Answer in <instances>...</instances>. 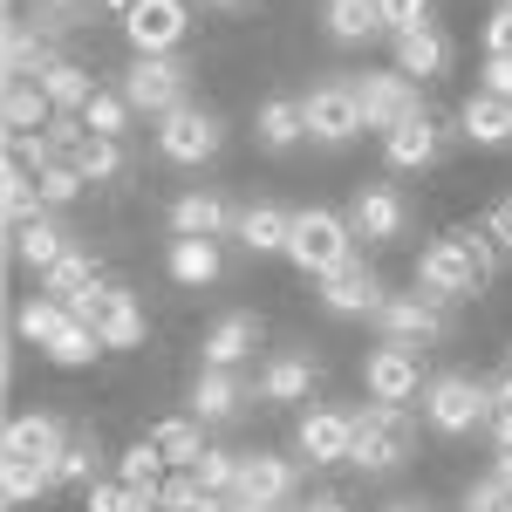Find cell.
<instances>
[{
    "instance_id": "cell-1",
    "label": "cell",
    "mask_w": 512,
    "mask_h": 512,
    "mask_svg": "<svg viewBox=\"0 0 512 512\" xmlns=\"http://www.w3.org/2000/svg\"><path fill=\"white\" fill-rule=\"evenodd\" d=\"M499 267V246L492 233H444L417 253V287L437 294V301H458V294H478Z\"/></svg>"
},
{
    "instance_id": "cell-2",
    "label": "cell",
    "mask_w": 512,
    "mask_h": 512,
    "mask_svg": "<svg viewBox=\"0 0 512 512\" xmlns=\"http://www.w3.org/2000/svg\"><path fill=\"white\" fill-rule=\"evenodd\" d=\"M410 444H417V424H410V410L403 403H362L355 410V451H349V465H362V472L376 478V472H396L403 458H410Z\"/></svg>"
},
{
    "instance_id": "cell-3",
    "label": "cell",
    "mask_w": 512,
    "mask_h": 512,
    "mask_svg": "<svg viewBox=\"0 0 512 512\" xmlns=\"http://www.w3.org/2000/svg\"><path fill=\"white\" fill-rule=\"evenodd\" d=\"M287 260L301 267L308 280H328L355 260V226L335 219V212H294V239H287Z\"/></svg>"
},
{
    "instance_id": "cell-4",
    "label": "cell",
    "mask_w": 512,
    "mask_h": 512,
    "mask_svg": "<svg viewBox=\"0 0 512 512\" xmlns=\"http://www.w3.org/2000/svg\"><path fill=\"white\" fill-rule=\"evenodd\" d=\"M424 417L444 437H472L478 424L499 417V403H492V383L485 376H437V383H424Z\"/></svg>"
},
{
    "instance_id": "cell-5",
    "label": "cell",
    "mask_w": 512,
    "mask_h": 512,
    "mask_svg": "<svg viewBox=\"0 0 512 512\" xmlns=\"http://www.w3.org/2000/svg\"><path fill=\"white\" fill-rule=\"evenodd\" d=\"M185 82H192V69L178 55H137L123 69V96L144 117H171V110H185Z\"/></svg>"
},
{
    "instance_id": "cell-6",
    "label": "cell",
    "mask_w": 512,
    "mask_h": 512,
    "mask_svg": "<svg viewBox=\"0 0 512 512\" xmlns=\"http://www.w3.org/2000/svg\"><path fill=\"white\" fill-rule=\"evenodd\" d=\"M355 103H362V130H383L424 117V89L403 76V69H376V76H355Z\"/></svg>"
},
{
    "instance_id": "cell-7",
    "label": "cell",
    "mask_w": 512,
    "mask_h": 512,
    "mask_svg": "<svg viewBox=\"0 0 512 512\" xmlns=\"http://www.w3.org/2000/svg\"><path fill=\"white\" fill-rule=\"evenodd\" d=\"M219 144H226V123L212 117V110H198V103H185V110L158 117V151L171 164H205Z\"/></svg>"
},
{
    "instance_id": "cell-8",
    "label": "cell",
    "mask_w": 512,
    "mask_h": 512,
    "mask_svg": "<svg viewBox=\"0 0 512 512\" xmlns=\"http://www.w3.org/2000/svg\"><path fill=\"white\" fill-rule=\"evenodd\" d=\"M308 110V137L315 144H355L362 137V103H355V82H321L301 96Z\"/></svg>"
},
{
    "instance_id": "cell-9",
    "label": "cell",
    "mask_w": 512,
    "mask_h": 512,
    "mask_svg": "<svg viewBox=\"0 0 512 512\" xmlns=\"http://www.w3.org/2000/svg\"><path fill=\"white\" fill-rule=\"evenodd\" d=\"M376 328H383V342H410V349H424V342H437L451 321H444V301L417 287V294H390L383 315H376Z\"/></svg>"
},
{
    "instance_id": "cell-10",
    "label": "cell",
    "mask_w": 512,
    "mask_h": 512,
    "mask_svg": "<svg viewBox=\"0 0 512 512\" xmlns=\"http://www.w3.org/2000/svg\"><path fill=\"white\" fill-rule=\"evenodd\" d=\"M362 383H369L376 403H410V396L424 390V362H417L410 342H383V349H369V362H362Z\"/></svg>"
},
{
    "instance_id": "cell-11",
    "label": "cell",
    "mask_w": 512,
    "mask_h": 512,
    "mask_svg": "<svg viewBox=\"0 0 512 512\" xmlns=\"http://www.w3.org/2000/svg\"><path fill=\"white\" fill-rule=\"evenodd\" d=\"M192 28V14H185V0H137L130 14H123V35L137 55H171L178 41Z\"/></svg>"
},
{
    "instance_id": "cell-12",
    "label": "cell",
    "mask_w": 512,
    "mask_h": 512,
    "mask_svg": "<svg viewBox=\"0 0 512 512\" xmlns=\"http://www.w3.org/2000/svg\"><path fill=\"white\" fill-rule=\"evenodd\" d=\"M62 451H69V431H62V417H48V410H21V417H7L0 458H21V465H55Z\"/></svg>"
},
{
    "instance_id": "cell-13",
    "label": "cell",
    "mask_w": 512,
    "mask_h": 512,
    "mask_svg": "<svg viewBox=\"0 0 512 512\" xmlns=\"http://www.w3.org/2000/svg\"><path fill=\"white\" fill-rule=\"evenodd\" d=\"M294 485H301L294 458H274V451H239L233 499H253V506H287V499H294Z\"/></svg>"
},
{
    "instance_id": "cell-14",
    "label": "cell",
    "mask_w": 512,
    "mask_h": 512,
    "mask_svg": "<svg viewBox=\"0 0 512 512\" xmlns=\"http://www.w3.org/2000/svg\"><path fill=\"white\" fill-rule=\"evenodd\" d=\"M321 301H328V315H342V321H355V315L376 321L390 294H383V280H376V267H369V260H349L342 274L321 280Z\"/></svg>"
},
{
    "instance_id": "cell-15",
    "label": "cell",
    "mask_w": 512,
    "mask_h": 512,
    "mask_svg": "<svg viewBox=\"0 0 512 512\" xmlns=\"http://www.w3.org/2000/svg\"><path fill=\"white\" fill-rule=\"evenodd\" d=\"M349 226H355V239H369V246H383V239H396L403 226H410V205H403V192L396 185H362L355 192V205H349Z\"/></svg>"
},
{
    "instance_id": "cell-16",
    "label": "cell",
    "mask_w": 512,
    "mask_h": 512,
    "mask_svg": "<svg viewBox=\"0 0 512 512\" xmlns=\"http://www.w3.org/2000/svg\"><path fill=\"white\" fill-rule=\"evenodd\" d=\"M294 451H301V458H315V465H349L355 417H342V410H308V417H301V431H294Z\"/></svg>"
},
{
    "instance_id": "cell-17",
    "label": "cell",
    "mask_w": 512,
    "mask_h": 512,
    "mask_svg": "<svg viewBox=\"0 0 512 512\" xmlns=\"http://www.w3.org/2000/svg\"><path fill=\"white\" fill-rule=\"evenodd\" d=\"M233 226H239V212L219 192H178L171 198V233L178 239H219V233H233Z\"/></svg>"
},
{
    "instance_id": "cell-18",
    "label": "cell",
    "mask_w": 512,
    "mask_h": 512,
    "mask_svg": "<svg viewBox=\"0 0 512 512\" xmlns=\"http://www.w3.org/2000/svg\"><path fill=\"white\" fill-rule=\"evenodd\" d=\"M437 151H444V123L424 110V117L396 123L390 137H383V158H390V171H424V164H437Z\"/></svg>"
},
{
    "instance_id": "cell-19",
    "label": "cell",
    "mask_w": 512,
    "mask_h": 512,
    "mask_svg": "<svg viewBox=\"0 0 512 512\" xmlns=\"http://www.w3.org/2000/svg\"><path fill=\"white\" fill-rule=\"evenodd\" d=\"M315 383H321V362L308 349H287L260 369V396H267V403H308Z\"/></svg>"
},
{
    "instance_id": "cell-20",
    "label": "cell",
    "mask_w": 512,
    "mask_h": 512,
    "mask_svg": "<svg viewBox=\"0 0 512 512\" xmlns=\"http://www.w3.org/2000/svg\"><path fill=\"white\" fill-rule=\"evenodd\" d=\"M41 96L55 103V117H82V103L96 96V76L82 69L76 55H48V69H41Z\"/></svg>"
},
{
    "instance_id": "cell-21",
    "label": "cell",
    "mask_w": 512,
    "mask_h": 512,
    "mask_svg": "<svg viewBox=\"0 0 512 512\" xmlns=\"http://www.w3.org/2000/svg\"><path fill=\"white\" fill-rule=\"evenodd\" d=\"M96 335H103V349H137L144 342V308H137V294L130 287H103V308H96Z\"/></svg>"
},
{
    "instance_id": "cell-22",
    "label": "cell",
    "mask_w": 512,
    "mask_h": 512,
    "mask_svg": "<svg viewBox=\"0 0 512 512\" xmlns=\"http://www.w3.org/2000/svg\"><path fill=\"white\" fill-rule=\"evenodd\" d=\"M390 48H396V62H390V69H403L410 82H431V76H444V62H451V41L437 35L431 21H424V28H410V35H396Z\"/></svg>"
},
{
    "instance_id": "cell-23",
    "label": "cell",
    "mask_w": 512,
    "mask_h": 512,
    "mask_svg": "<svg viewBox=\"0 0 512 512\" xmlns=\"http://www.w3.org/2000/svg\"><path fill=\"white\" fill-rule=\"evenodd\" d=\"M253 137H260L267 151H294V144L308 137V110H301V96H267L260 117H253Z\"/></svg>"
},
{
    "instance_id": "cell-24",
    "label": "cell",
    "mask_w": 512,
    "mask_h": 512,
    "mask_svg": "<svg viewBox=\"0 0 512 512\" xmlns=\"http://www.w3.org/2000/svg\"><path fill=\"white\" fill-rule=\"evenodd\" d=\"M0 123H7V137H41L48 123H55V103L41 96V82H7V103H0Z\"/></svg>"
},
{
    "instance_id": "cell-25",
    "label": "cell",
    "mask_w": 512,
    "mask_h": 512,
    "mask_svg": "<svg viewBox=\"0 0 512 512\" xmlns=\"http://www.w3.org/2000/svg\"><path fill=\"white\" fill-rule=\"evenodd\" d=\"M233 239L246 253H287V239H294V212H280V205H246L239 212Z\"/></svg>"
},
{
    "instance_id": "cell-26",
    "label": "cell",
    "mask_w": 512,
    "mask_h": 512,
    "mask_svg": "<svg viewBox=\"0 0 512 512\" xmlns=\"http://www.w3.org/2000/svg\"><path fill=\"white\" fill-rule=\"evenodd\" d=\"M69 308H62V301H55V294H28V301H21V308H14V335H21V342H28V349H55V335H62V328H69Z\"/></svg>"
},
{
    "instance_id": "cell-27",
    "label": "cell",
    "mask_w": 512,
    "mask_h": 512,
    "mask_svg": "<svg viewBox=\"0 0 512 512\" xmlns=\"http://www.w3.org/2000/svg\"><path fill=\"white\" fill-rule=\"evenodd\" d=\"M253 349H260V315H226L205 335V369H239Z\"/></svg>"
},
{
    "instance_id": "cell-28",
    "label": "cell",
    "mask_w": 512,
    "mask_h": 512,
    "mask_svg": "<svg viewBox=\"0 0 512 512\" xmlns=\"http://www.w3.org/2000/svg\"><path fill=\"white\" fill-rule=\"evenodd\" d=\"M458 130H465L472 144H485V151H499V144H512V103H506V96H485V89H478L472 103L458 110Z\"/></svg>"
},
{
    "instance_id": "cell-29",
    "label": "cell",
    "mask_w": 512,
    "mask_h": 512,
    "mask_svg": "<svg viewBox=\"0 0 512 512\" xmlns=\"http://www.w3.org/2000/svg\"><path fill=\"white\" fill-rule=\"evenodd\" d=\"M14 260L35 267V274H48L55 260H69V233L41 212V219H28V226H14Z\"/></svg>"
},
{
    "instance_id": "cell-30",
    "label": "cell",
    "mask_w": 512,
    "mask_h": 512,
    "mask_svg": "<svg viewBox=\"0 0 512 512\" xmlns=\"http://www.w3.org/2000/svg\"><path fill=\"white\" fill-rule=\"evenodd\" d=\"M239 403H246V383H239L233 369H198V383H192V417H205V424H226Z\"/></svg>"
},
{
    "instance_id": "cell-31",
    "label": "cell",
    "mask_w": 512,
    "mask_h": 512,
    "mask_svg": "<svg viewBox=\"0 0 512 512\" xmlns=\"http://www.w3.org/2000/svg\"><path fill=\"white\" fill-rule=\"evenodd\" d=\"M219 274H226L219 239H171V280L178 287H212Z\"/></svg>"
},
{
    "instance_id": "cell-32",
    "label": "cell",
    "mask_w": 512,
    "mask_h": 512,
    "mask_svg": "<svg viewBox=\"0 0 512 512\" xmlns=\"http://www.w3.org/2000/svg\"><path fill=\"white\" fill-rule=\"evenodd\" d=\"M89 287H103V267H96V253H82V246H69V260H55V267L41 274V294H55V301H76Z\"/></svg>"
},
{
    "instance_id": "cell-33",
    "label": "cell",
    "mask_w": 512,
    "mask_h": 512,
    "mask_svg": "<svg viewBox=\"0 0 512 512\" xmlns=\"http://www.w3.org/2000/svg\"><path fill=\"white\" fill-rule=\"evenodd\" d=\"M0 212H7V226H28V219H41L48 205H41V192H35V171L28 164H0Z\"/></svg>"
},
{
    "instance_id": "cell-34",
    "label": "cell",
    "mask_w": 512,
    "mask_h": 512,
    "mask_svg": "<svg viewBox=\"0 0 512 512\" xmlns=\"http://www.w3.org/2000/svg\"><path fill=\"white\" fill-rule=\"evenodd\" d=\"M321 21H328V35L342 41V48H355V41H369V35H383L376 0H328V7H321Z\"/></svg>"
},
{
    "instance_id": "cell-35",
    "label": "cell",
    "mask_w": 512,
    "mask_h": 512,
    "mask_svg": "<svg viewBox=\"0 0 512 512\" xmlns=\"http://www.w3.org/2000/svg\"><path fill=\"white\" fill-rule=\"evenodd\" d=\"M151 444H158L164 465H185V472L205 458V431H198V417H164V424H151Z\"/></svg>"
},
{
    "instance_id": "cell-36",
    "label": "cell",
    "mask_w": 512,
    "mask_h": 512,
    "mask_svg": "<svg viewBox=\"0 0 512 512\" xmlns=\"http://www.w3.org/2000/svg\"><path fill=\"white\" fill-rule=\"evenodd\" d=\"M0 492H7V506H35V499H48V492H62V478H55V465L0 458Z\"/></svg>"
},
{
    "instance_id": "cell-37",
    "label": "cell",
    "mask_w": 512,
    "mask_h": 512,
    "mask_svg": "<svg viewBox=\"0 0 512 512\" xmlns=\"http://www.w3.org/2000/svg\"><path fill=\"white\" fill-rule=\"evenodd\" d=\"M69 164H76L89 185H103V178H117V171H123V144H117V137H96V130H82V144L69 151Z\"/></svg>"
},
{
    "instance_id": "cell-38",
    "label": "cell",
    "mask_w": 512,
    "mask_h": 512,
    "mask_svg": "<svg viewBox=\"0 0 512 512\" xmlns=\"http://www.w3.org/2000/svg\"><path fill=\"white\" fill-rule=\"evenodd\" d=\"M117 478L130 485V492H144V499H158V485H164V458H158V444L144 437V444H130L117 458Z\"/></svg>"
},
{
    "instance_id": "cell-39",
    "label": "cell",
    "mask_w": 512,
    "mask_h": 512,
    "mask_svg": "<svg viewBox=\"0 0 512 512\" xmlns=\"http://www.w3.org/2000/svg\"><path fill=\"white\" fill-rule=\"evenodd\" d=\"M130 117H137V110H130V96H123V89H96V96L82 103V130H96V137H123Z\"/></svg>"
},
{
    "instance_id": "cell-40",
    "label": "cell",
    "mask_w": 512,
    "mask_h": 512,
    "mask_svg": "<svg viewBox=\"0 0 512 512\" xmlns=\"http://www.w3.org/2000/svg\"><path fill=\"white\" fill-rule=\"evenodd\" d=\"M82 185H89V178H82V171H76L69 158H55V164H41V171H35V192H41V205H48V212L76 205V198H82Z\"/></svg>"
},
{
    "instance_id": "cell-41",
    "label": "cell",
    "mask_w": 512,
    "mask_h": 512,
    "mask_svg": "<svg viewBox=\"0 0 512 512\" xmlns=\"http://www.w3.org/2000/svg\"><path fill=\"white\" fill-rule=\"evenodd\" d=\"M96 355H103V335H96V328H82V321H69V328L55 335L48 362H55V369H89Z\"/></svg>"
},
{
    "instance_id": "cell-42",
    "label": "cell",
    "mask_w": 512,
    "mask_h": 512,
    "mask_svg": "<svg viewBox=\"0 0 512 512\" xmlns=\"http://www.w3.org/2000/svg\"><path fill=\"white\" fill-rule=\"evenodd\" d=\"M96 465H103L96 437H69V451L55 458V478H62V485H76V492H89V485H96Z\"/></svg>"
},
{
    "instance_id": "cell-43",
    "label": "cell",
    "mask_w": 512,
    "mask_h": 512,
    "mask_svg": "<svg viewBox=\"0 0 512 512\" xmlns=\"http://www.w3.org/2000/svg\"><path fill=\"white\" fill-rule=\"evenodd\" d=\"M192 478L212 492V499H233V485H239V451H212V444H205V458L192 465Z\"/></svg>"
},
{
    "instance_id": "cell-44",
    "label": "cell",
    "mask_w": 512,
    "mask_h": 512,
    "mask_svg": "<svg viewBox=\"0 0 512 512\" xmlns=\"http://www.w3.org/2000/svg\"><path fill=\"white\" fill-rule=\"evenodd\" d=\"M137 499H144V492H130L123 478H96V485L82 492V512H137Z\"/></svg>"
},
{
    "instance_id": "cell-45",
    "label": "cell",
    "mask_w": 512,
    "mask_h": 512,
    "mask_svg": "<svg viewBox=\"0 0 512 512\" xmlns=\"http://www.w3.org/2000/svg\"><path fill=\"white\" fill-rule=\"evenodd\" d=\"M376 14H383V35H410V28H424L431 21V0H376Z\"/></svg>"
},
{
    "instance_id": "cell-46",
    "label": "cell",
    "mask_w": 512,
    "mask_h": 512,
    "mask_svg": "<svg viewBox=\"0 0 512 512\" xmlns=\"http://www.w3.org/2000/svg\"><path fill=\"white\" fill-rule=\"evenodd\" d=\"M205 499H212V492H205L192 472H185V478H164V485H158V512H205Z\"/></svg>"
},
{
    "instance_id": "cell-47",
    "label": "cell",
    "mask_w": 512,
    "mask_h": 512,
    "mask_svg": "<svg viewBox=\"0 0 512 512\" xmlns=\"http://www.w3.org/2000/svg\"><path fill=\"white\" fill-rule=\"evenodd\" d=\"M465 512H512V485L485 472V478L472 485V492H465Z\"/></svg>"
},
{
    "instance_id": "cell-48",
    "label": "cell",
    "mask_w": 512,
    "mask_h": 512,
    "mask_svg": "<svg viewBox=\"0 0 512 512\" xmlns=\"http://www.w3.org/2000/svg\"><path fill=\"white\" fill-rule=\"evenodd\" d=\"M485 96H506L512 103V55H485V82H478Z\"/></svg>"
},
{
    "instance_id": "cell-49",
    "label": "cell",
    "mask_w": 512,
    "mask_h": 512,
    "mask_svg": "<svg viewBox=\"0 0 512 512\" xmlns=\"http://www.w3.org/2000/svg\"><path fill=\"white\" fill-rule=\"evenodd\" d=\"M485 55H512V7H499L485 21Z\"/></svg>"
},
{
    "instance_id": "cell-50",
    "label": "cell",
    "mask_w": 512,
    "mask_h": 512,
    "mask_svg": "<svg viewBox=\"0 0 512 512\" xmlns=\"http://www.w3.org/2000/svg\"><path fill=\"white\" fill-rule=\"evenodd\" d=\"M485 233H492V246H499V253H512V198H499V205H492Z\"/></svg>"
},
{
    "instance_id": "cell-51",
    "label": "cell",
    "mask_w": 512,
    "mask_h": 512,
    "mask_svg": "<svg viewBox=\"0 0 512 512\" xmlns=\"http://www.w3.org/2000/svg\"><path fill=\"white\" fill-rule=\"evenodd\" d=\"M492 444H499V451H512V410H499V417H492Z\"/></svg>"
},
{
    "instance_id": "cell-52",
    "label": "cell",
    "mask_w": 512,
    "mask_h": 512,
    "mask_svg": "<svg viewBox=\"0 0 512 512\" xmlns=\"http://www.w3.org/2000/svg\"><path fill=\"white\" fill-rule=\"evenodd\" d=\"M492 478H506V485H512V451H499V458H492Z\"/></svg>"
},
{
    "instance_id": "cell-53",
    "label": "cell",
    "mask_w": 512,
    "mask_h": 512,
    "mask_svg": "<svg viewBox=\"0 0 512 512\" xmlns=\"http://www.w3.org/2000/svg\"><path fill=\"white\" fill-rule=\"evenodd\" d=\"M301 512H349V506H342V499H308Z\"/></svg>"
},
{
    "instance_id": "cell-54",
    "label": "cell",
    "mask_w": 512,
    "mask_h": 512,
    "mask_svg": "<svg viewBox=\"0 0 512 512\" xmlns=\"http://www.w3.org/2000/svg\"><path fill=\"white\" fill-rule=\"evenodd\" d=\"M226 512H280V506H253V499H226Z\"/></svg>"
},
{
    "instance_id": "cell-55",
    "label": "cell",
    "mask_w": 512,
    "mask_h": 512,
    "mask_svg": "<svg viewBox=\"0 0 512 512\" xmlns=\"http://www.w3.org/2000/svg\"><path fill=\"white\" fill-rule=\"evenodd\" d=\"M383 512H431V506H417V499H403V506H383Z\"/></svg>"
},
{
    "instance_id": "cell-56",
    "label": "cell",
    "mask_w": 512,
    "mask_h": 512,
    "mask_svg": "<svg viewBox=\"0 0 512 512\" xmlns=\"http://www.w3.org/2000/svg\"><path fill=\"white\" fill-rule=\"evenodd\" d=\"M137 512H158V499H137Z\"/></svg>"
},
{
    "instance_id": "cell-57",
    "label": "cell",
    "mask_w": 512,
    "mask_h": 512,
    "mask_svg": "<svg viewBox=\"0 0 512 512\" xmlns=\"http://www.w3.org/2000/svg\"><path fill=\"white\" fill-rule=\"evenodd\" d=\"M212 7H246V0H212Z\"/></svg>"
},
{
    "instance_id": "cell-58",
    "label": "cell",
    "mask_w": 512,
    "mask_h": 512,
    "mask_svg": "<svg viewBox=\"0 0 512 512\" xmlns=\"http://www.w3.org/2000/svg\"><path fill=\"white\" fill-rule=\"evenodd\" d=\"M499 7H512V0H499Z\"/></svg>"
},
{
    "instance_id": "cell-59",
    "label": "cell",
    "mask_w": 512,
    "mask_h": 512,
    "mask_svg": "<svg viewBox=\"0 0 512 512\" xmlns=\"http://www.w3.org/2000/svg\"><path fill=\"white\" fill-rule=\"evenodd\" d=\"M506 369H512V362H506Z\"/></svg>"
}]
</instances>
